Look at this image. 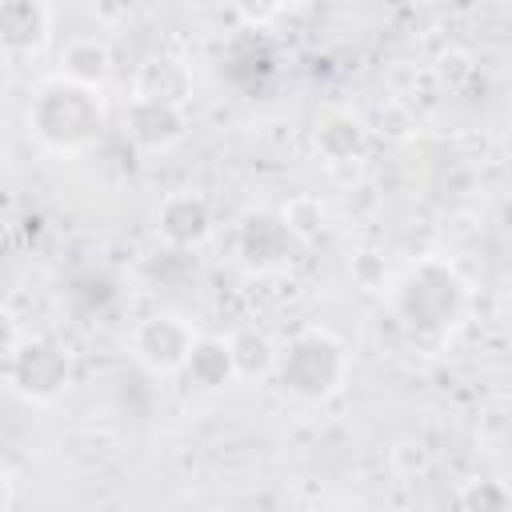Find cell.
Instances as JSON below:
<instances>
[{
  "instance_id": "8992f818",
  "label": "cell",
  "mask_w": 512,
  "mask_h": 512,
  "mask_svg": "<svg viewBox=\"0 0 512 512\" xmlns=\"http://www.w3.org/2000/svg\"><path fill=\"white\" fill-rule=\"evenodd\" d=\"M124 128H128V136H132L140 148H148V152H164V148H172V144L184 140V132H188V116H184V108L152 104V100H136V96H128Z\"/></svg>"
},
{
  "instance_id": "5b68a950",
  "label": "cell",
  "mask_w": 512,
  "mask_h": 512,
  "mask_svg": "<svg viewBox=\"0 0 512 512\" xmlns=\"http://www.w3.org/2000/svg\"><path fill=\"white\" fill-rule=\"evenodd\" d=\"M196 332L184 316L176 312H156L144 316L132 328V356L148 368V372H184L188 356H192Z\"/></svg>"
},
{
  "instance_id": "52a82bcc",
  "label": "cell",
  "mask_w": 512,
  "mask_h": 512,
  "mask_svg": "<svg viewBox=\"0 0 512 512\" xmlns=\"http://www.w3.org/2000/svg\"><path fill=\"white\" fill-rule=\"evenodd\" d=\"M52 32V8L40 0H0V52H40Z\"/></svg>"
},
{
  "instance_id": "e0dca14e",
  "label": "cell",
  "mask_w": 512,
  "mask_h": 512,
  "mask_svg": "<svg viewBox=\"0 0 512 512\" xmlns=\"http://www.w3.org/2000/svg\"><path fill=\"white\" fill-rule=\"evenodd\" d=\"M12 504V476H8V468L0 464V512Z\"/></svg>"
},
{
  "instance_id": "9a60e30c",
  "label": "cell",
  "mask_w": 512,
  "mask_h": 512,
  "mask_svg": "<svg viewBox=\"0 0 512 512\" xmlns=\"http://www.w3.org/2000/svg\"><path fill=\"white\" fill-rule=\"evenodd\" d=\"M324 204L316 196H292L284 208H280V224L288 228L292 240H316L324 232Z\"/></svg>"
},
{
  "instance_id": "7c38bea8",
  "label": "cell",
  "mask_w": 512,
  "mask_h": 512,
  "mask_svg": "<svg viewBox=\"0 0 512 512\" xmlns=\"http://www.w3.org/2000/svg\"><path fill=\"white\" fill-rule=\"evenodd\" d=\"M184 376H188L196 388H204V392L224 388L228 380H236L224 336H196L192 356H188V364H184Z\"/></svg>"
},
{
  "instance_id": "9c48e42d",
  "label": "cell",
  "mask_w": 512,
  "mask_h": 512,
  "mask_svg": "<svg viewBox=\"0 0 512 512\" xmlns=\"http://www.w3.org/2000/svg\"><path fill=\"white\" fill-rule=\"evenodd\" d=\"M160 224V236L172 244V248H192V244H200L208 232H212V212H208V204L200 200V196H192V192H172L164 204H160V216H156Z\"/></svg>"
},
{
  "instance_id": "2e32d148",
  "label": "cell",
  "mask_w": 512,
  "mask_h": 512,
  "mask_svg": "<svg viewBox=\"0 0 512 512\" xmlns=\"http://www.w3.org/2000/svg\"><path fill=\"white\" fill-rule=\"evenodd\" d=\"M24 336H20V324H16V316L8 312V308H0V360H8L12 352H16V344H20Z\"/></svg>"
},
{
  "instance_id": "3957f363",
  "label": "cell",
  "mask_w": 512,
  "mask_h": 512,
  "mask_svg": "<svg viewBox=\"0 0 512 512\" xmlns=\"http://www.w3.org/2000/svg\"><path fill=\"white\" fill-rule=\"evenodd\" d=\"M396 304H400V316L420 328V332H444L460 320L464 304H468V292L460 284V276L444 264V260H420L400 292H396Z\"/></svg>"
},
{
  "instance_id": "8fae6325",
  "label": "cell",
  "mask_w": 512,
  "mask_h": 512,
  "mask_svg": "<svg viewBox=\"0 0 512 512\" xmlns=\"http://www.w3.org/2000/svg\"><path fill=\"white\" fill-rule=\"evenodd\" d=\"M108 72H112V52H108L104 40L76 36V40L64 44V52H60V80L100 92V84L108 80Z\"/></svg>"
},
{
  "instance_id": "30bf717a",
  "label": "cell",
  "mask_w": 512,
  "mask_h": 512,
  "mask_svg": "<svg viewBox=\"0 0 512 512\" xmlns=\"http://www.w3.org/2000/svg\"><path fill=\"white\" fill-rule=\"evenodd\" d=\"M288 252H292V236L288 228L280 224V216H248L244 228H240V256L256 268V272H272V268H284L288 264Z\"/></svg>"
},
{
  "instance_id": "7a4b0ae2",
  "label": "cell",
  "mask_w": 512,
  "mask_h": 512,
  "mask_svg": "<svg viewBox=\"0 0 512 512\" xmlns=\"http://www.w3.org/2000/svg\"><path fill=\"white\" fill-rule=\"evenodd\" d=\"M348 348L328 332V328H304L300 336H292L284 348H276V368L272 376L284 384V392H292L296 400L320 404L328 396H336L348 380Z\"/></svg>"
},
{
  "instance_id": "4fadbf2b",
  "label": "cell",
  "mask_w": 512,
  "mask_h": 512,
  "mask_svg": "<svg viewBox=\"0 0 512 512\" xmlns=\"http://www.w3.org/2000/svg\"><path fill=\"white\" fill-rule=\"evenodd\" d=\"M224 344H228V356H232V372L240 380L268 376L276 368V344H272V336L264 328H240Z\"/></svg>"
},
{
  "instance_id": "ba28073f",
  "label": "cell",
  "mask_w": 512,
  "mask_h": 512,
  "mask_svg": "<svg viewBox=\"0 0 512 512\" xmlns=\"http://www.w3.org/2000/svg\"><path fill=\"white\" fill-rule=\"evenodd\" d=\"M132 96L136 100H152V104H172L184 108V100L192 96V72L184 60L176 56H152L136 68L132 80Z\"/></svg>"
},
{
  "instance_id": "6da1fadb",
  "label": "cell",
  "mask_w": 512,
  "mask_h": 512,
  "mask_svg": "<svg viewBox=\"0 0 512 512\" xmlns=\"http://www.w3.org/2000/svg\"><path fill=\"white\" fill-rule=\"evenodd\" d=\"M28 128L56 152H80L104 132V100L96 88H80L68 80H48L28 104Z\"/></svg>"
},
{
  "instance_id": "277c9868",
  "label": "cell",
  "mask_w": 512,
  "mask_h": 512,
  "mask_svg": "<svg viewBox=\"0 0 512 512\" xmlns=\"http://www.w3.org/2000/svg\"><path fill=\"white\" fill-rule=\"evenodd\" d=\"M8 380L24 400L52 404L72 380V364L52 340H20L8 356Z\"/></svg>"
},
{
  "instance_id": "5bb4252c",
  "label": "cell",
  "mask_w": 512,
  "mask_h": 512,
  "mask_svg": "<svg viewBox=\"0 0 512 512\" xmlns=\"http://www.w3.org/2000/svg\"><path fill=\"white\" fill-rule=\"evenodd\" d=\"M316 152L328 164H352L364 152V124L352 112H336L316 128Z\"/></svg>"
}]
</instances>
